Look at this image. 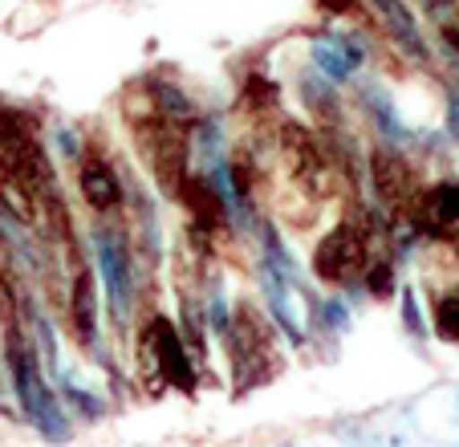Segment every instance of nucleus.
Masks as SVG:
<instances>
[{
    "label": "nucleus",
    "mask_w": 459,
    "mask_h": 447,
    "mask_svg": "<svg viewBox=\"0 0 459 447\" xmlns=\"http://www.w3.org/2000/svg\"><path fill=\"white\" fill-rule=\"evenodd\" d=\"M0 171L25 183V191L33 196V207L61 196L49 155H45L41 143L25 130V122L9 110H0Z\"/></svg>",
    "instance_id": "nucleus-3"
},
{
    "label": "nucleus",
    "mask_w": 459,
    "mask_h": 447,
    "mask_svg": "<svg viewBox=\"0 0 459 447\" xmlns=\"http://www.w3.org/2000/svg\"><path fill=\"white\" fill-rule=\"evenodd\" d=\"M4 370H9V387L17 399V415L49 443H65L74 435L70 419L61 411V399L49 390L41 366H37V346L25 342L17 321L4 326Z\"/></svg>",
    "instance_id": "nucleus-1"
},
{
    "label": "nucleus",
    "mask_w": 459,
    "mask_h": 447,
    "mask_svg": "<svg viewBox=\"0 0 459 447\" xmlns=\"http://www.w3.org/2000/svg\"><path fill=\"white\" fill-rule=\"evenodd\" d=\"M134 354H139V370L155 382V387H175V390H183V395H191L195 382H200V366H195V358H191L179 326L167 321V318L147 321V329L139 334Z\"/></svg>",
    "instance_id": "nucleus-2"
},
{
    "label": "nucleus",
    "mask_w": 459,
    "mask_h": 447,
    "mask_svg": "<svg viewBox=\"0 0 459 447\" xmlns=\"http://www.w3.org/2000/svg\"><path fill=\"white\" fill-rule=\"evenodd\" d=\"M362 285L374 293V297H390V293H394V265H386V260H378V265H366Z\"/></svg>",
    "instance_id": "nucleus-16"
},
{
    "label": "nucleus",
    "mask_w": 459,
    "mask_h": 447,
    "mask_svg": "<svg viewBox=\"0 0 459 447\" xmlns=\"http://www.w3.org/2000/svg\"><path fill=\"white\" fill-rule=\"evenodd\" d=\"M431 326H435V337H443V342L459 346V289L443 293V297H435L431 305Z\"/></svg>",
    "instance_id": "nucleus-14"
},
{
    "label": "nucleus",
    "mask_w": 459,
    "mask_h": 447,
    "mask_svg": "<svg viewBox=\"0 0 459 447\" xmlns=\"http://www.w3.org/2000/svg\"><path fill=\"white\" fill-rule=\"evenodd\" d=\"M151 106H155V114H163L167 122H195L200 118V110L191 106V98L183 94L179 86H171V82H155L151 86Z\"/></svg>",
    "instance_id": "nucleus-13"
},
{
    "label": "nucleus",
    "mask_w": 459,
    "mask_h": 447,
    "mask_svg": "<svg viewBox=\"0 0 459 447\" xmlns=\"http://www.w3.org/2000/svg\"><path fill=\"white\" fill-rule=\"evenodd\" d=\"M277 146H281V159L289 163V171H293L297 188H305L309 196H330L333 188V171H330V159L321 155V143L317 135H313L305 122L297 118H285L277 127Z\"/></svg>",
    "instance_id": "nucleus-5"
},
{
    "label": "nucleus",
    "mask_w": 459,
    "mask_h": 447,
    "mask_svg": "<svg viewBox=\"0 0 459 447\" xmlns=\"http://www.w3.org/2000/svg\"><path fill=\"white\" fill-rule=\"evenodd\" d=\"M370 183H374L382 204H390V207H403L419 196L411 163L399 155V151H390V146H378L370 155Z\"/></svg>",
    "instance_id": "nucleus-8"
},
{
    "label": "nucleus",
    "mask_w": 459,
    "mask_h": 447,
    "mask_svg": "<svg viewBox=\"0 0 459 447\" xmlns=\"http://www.w3.org/2000/svg\"><path fill=\"white\" fill-rule=\"evenodd\" d=\"M78 188L94 212H114L122 204V180L102 155H82L78 159Z\"/></svg>",
    "instance_id": "nucleus-10"
},
{
    "label": "nucleus",
    "mask_w": 459,
    "mask_h": 447,
    "mask_svg": "<svg viewBox=\"0 0 459 447\" xmlns=\"http://www.w3.org/2000/svg\"><path fill=\"white\" fill-rule=\"evenodd\" d=\"M403 321H407V329H411L415 337L427 334V321L419 318V302H415V293H411V289L403 293Z\"/></svg>",
    "instance_id": "nucleus-17"
},
{
    "label": "nucleus",
    "mask_w": 459,
    "mask_h": 447,
    "mask_svg": "<svg viewBox=\"0 0 459 447\" xmlns=\"http://www.w3.org/2000/svg\"><path fill=\"white\" fill-rule=\"evenodd\" d=\"M70 326H74V337L82 346L94 350L98 346V281H94V268L82 265L74 273V285H70Z\"/></svg>",
    "instance_id": "nucleus-12"
},
{
    "label": "nucleus",
    "mask_w": 459,
    "mask_h": 447,
    "mask_svg": "<svg viewBox=\"0 0 459 447\" xmlns=\"http://www.w3.org/2000/svg\"><path fill=\"white\" fill-rule=\"evenodd\" d=\"M366 265H370V244H366V232L358 224L330 228L313 249V276L321 285H333V289L358 285L366 276Z\"/></svg>",
    "instance_id": "nucleus-4"
},
{
    "label": "nucleus",
    "mask_w": 459,
    "mask_h": 447,
    "mask_svg": "<svg viewBox=\"0 0 459 447\" xmlns=\"http://www.w3.org/2000/svg\"><path fill=\"white\" fill-rule=\"evenodd\" d=\"M370 4H374V13H378L382 29L390 33V41L399 45L403 53H411L415 61L431 57L427 37H423V29H419V21H415V13H411L407 0H370Z\"/></svg>",
    "instance_id": "nucleus-11"
},
{
    "label": "nucleus",
    "mask_w": 459,
    "mask_h": 447,
    "mask_svg": "<svg viewBox=\"0 0 459 447\" xmlns=\"http://www.w3.org/2000/svg\"><path fill=\"white\" fill-rule=\"evenodd\" d=\"M455 29H459V13H455Z\"/></svg>",
    "instance_id": "nucleus-20"
},
{
    "label": "nucleus",
    "mask_w": 459,
    "mask_h": 447,
    "mask_svg": "<svg viewBox=\"0 0 459 447\" xmlns=\"http://www.w3.org/2000/svg\"><path fill=\"white\" fill-rule=\"evenodd\" d=\"M61 399L74 407V411L82 415V419H102L106 415V403H102V395H94V390H82V387H74V382H65L61 387Z\"/></svg>",
    "instance_id": "nucleus-15"
},
{
    "label": "nucleus",
    "mask_w": 459,
    "mask_h": 447,
    "mask_svg": "<svg viewBox=\"0 0 459 447\" xmlns=\"http://www.w3.org/2000/svg\"><path fill=\"white\" fill-rule=\"evenodd\" d=\"M415 204H419L415 207L419 228H423L431 241L459 249V183H435V188H427Z\"/></svg>",
    "instance_id": "nucleus-7"
},
{
    "label": "nucleus",
    "mask_w": 459,
    "mask_h": 447,
    "mask_svg": "<svg viewBox=\"0 0 459 447\" xmlns=\"http://www.w3.org/2000/svg\"><path fill=\"white\" fill-rule=\"evenodd\" d=\"M0 321H4V326L17 321V297H13V285L4 273H0Z\"/></svg>",
    "instance_id": "nucleus-18"
},
{
    "label": "nucleus",
    "mask_w": 459,
    "mask_h": 447,
    "mask_svg": "<svg viewBox=\"0 0 459 447\" xmlns=\"http://www.w3.org/2000/svg\"><path fill=\"white\" fill-rule=\"evenodd\" d=\"M309 57H313V69H317L325 82H350L354 69L362 66L366 49L358 41H350V37L330 33V37H313Z\"/></svg>",
    "instance_id": "nucleus-9"
},
{
    "label": "nucleus",
    "mask_w": 459,
    "mask_h": 447,
    "mask_svg": "<svg viewBox=\"0 0 459 447\" xmlns=\"http://www.w3.org/2000/svg\"><path fill=\"white\" fill-rule=\"evenodd\" d=\"M94 265L106 285V305H110L114 326L130 321V302H134V281H130V249L114 228H94Z\"/></svg>",
    "instance_id": "nucleus-6"
},
{
    "label": "nucleus",
    "mask_w": 459,
    "mask_h": 447,
    "mask_svg": "<svg viewBox=\"0 0 459 447\" xmlns=\"http://www.w3.org/2000/svg\"><path fill=\"white\" fill-rule=\"evenodd\" d=\"M346 321H350L346 305H342L338 297H330V302H325V326H333V329H346Z\"/></svg>",
    "instance_id": "nucleus-19"
}]
</instances>
